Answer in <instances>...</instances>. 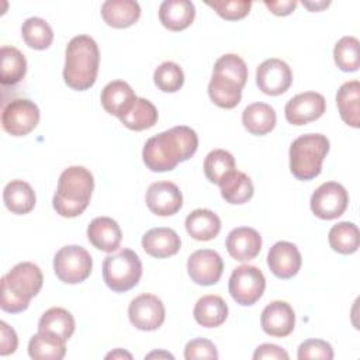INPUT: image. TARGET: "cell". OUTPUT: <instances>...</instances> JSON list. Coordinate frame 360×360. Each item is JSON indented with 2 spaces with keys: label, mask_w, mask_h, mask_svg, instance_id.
I'll return each instance as SVG.
<instances>
[{
  "label": "cell",
  "mask_w": 360,
  "mask_h": 360,
  "mask_svg": "<svg viewBox=\"0 0 360 360\" xmlns=\"http://www.w3.org/2000/svg\"><path fill=\"white\" fill-rule=\"evenodd\" d=\"M198 148V136L194 129L177 125L163 131L145 142L142 159L152 172H169L180 162L188 160Z\"/></svg>",
  "instance_id": "6da1fadb"
},
{
  "label": "cell",
  "mask_w": 360,
  "mask_h": 360,
  "mask_svg": "<svg viewBox=\"0 0 360 360\" xmlns=\"http://www.w3.org/2000/svg\"><path fill=\"white\" fill-rule=\"evenodd\" d=\"M246 80L248 66L245 60L236 53H225L214 65L208 96L221 108H235L240 103Z\"/></svg>",
  "instance_id": "7a4b0ae2"
},
{
  "label": "cell",
  "mask_w": 360,
  "mask_h": 360,
  "mask_svg": "<svg viewBox=\"0 0 360 360\" xmlns=\"http://www.w3.org/2000/svg\"><path fill=\"white\" fill-rule=\"evenodd\" d=\"M100 52L96 41L89 35L73 37L65 51V83L73 90H87L97 79Z\"/></svg>",
  "instance_id": "3957f363"
},
{
  "label": "cell",
  "mask_w": 360,
  "mask_h": 360,
  "mask_svg": "<svg viewBox=\"0 0 360 360\" xmlns=\"http://www.w3.org/2000/svg\"><path fill=\"white\" fill-rule=\"evenodd\" d=\"M94 188L90 170L83 166L65 169L58 180V188L52 200L53 210L65 218H75L87 208Z\"/></svg>",
  "instance_id": "277c9868"
},
{
  "label": "cell",
  "mask_w": 360,
  "mask_h": 360,
  "mask_svg": "<svg viewBox=\"0 0 360 360\" xmlns=\"http://www.w3.org/2000/svg\"><path fill=\"white\" fill-rule=\"evenodd\" d=\"M42 271L37 264L31 262L15 264L1 278V309L10 314L25 311L31 298L42 288Z\"/></svg>",
  "instance_id": "5b68a950"
},
{
  "label": "cell",
  "mask_w": 360,
  "mask_h": 360,
  "mask_svg": "<svg viewBox=\"0 0 360 360\" xmlns=\"http://www.w3.org/2000/svg\"><path fill=\"white\" fill-rule=\"evenodd\" d=\"M329 139L322 134H305L290 146V170L298 180H312L322 172V163L329 152Z\"/></svg>",
  "instance_id": "8992f818"
},
{
  "label": "cell",
  "mask_w": 360,
  "mask_h": 360,
  "mask_svg": "<svg viewBox=\"0 0 360 360\" xmlns=\"http://www.w3.org/2000/svg\"><path fill=\"white\" fill-rule=\"evenodd\" d=\"M142 276V263L131 249H122L108 255L103 262V278L114 292H125L134 288Z\"/></svg>",
  "instance_id": "52a82bcc"
},
{
  "label": "cell",
  "mask_w": 360,
  "mask_h": 360,
  "mask_svg": "<svg viewBox=\"0 0 360 360\" xmlns=\"http://www.w3.org/2000/svg\"><path fill=\"white\" fill-rule=\"evenodd\" d=\"M93 269L90 253L77 245L60 248L53 257V270L56 277L66 284H77L84 281Z\"/></svg>",
  "instance_id": "ba28073f"
},
{
  "label": "cell",
  "mask_w": 360,
  "mask_h": 360,
  "mask_svg": "<svg viewBox=\"0 0 360 360\" xmlns=\"http://www.w3.org/2000/svg\"><path fill=\"white\" fill-rule=\"evenodd\" d=\"M264 288L266 278L262 270L256 266L242 264L236 267L229 277V294L239 305H253L260 300Z\"/></svg>",
  "instance_id": "9c48e42d"
},
{
  "label": "cell",
  "mask_w": 360,
  "mask_h": 360,
  "mask_svg": "<svg viewBox=\"0 0 360 360\" xmlns=\"http://www.w3.org/2000/svg\"><path fill=\"white\" fill-rule=\"evenodd\" d=\"M39 122L38 105L28 98H15L7 103L1 112L3 129L13 136L30 134Z\"/></svg>",
  "instance_id": "30bf717a"
},
{
  "label": "cell",
  "mask_w": 360,
  "mask_h": 360,
  "mask_svg": "<svg viewBox=\"0 0 360 360\" xmlns=\"http://www.w3.org/2000/svg\"><path fill=\"white\" fill-rule=\"evenodd\" d=\"M349 204L346 188L336 181L321 184L311 195V211L321 219H335L340 217Z\"/></svg>",
  "instance_id": "8fae6325"
},
{
  "label": "cell",
  "mask_w": 360,
  "mask_h": 360,
  "mask_svg": "<svg viewBox=\"0 0 360 360\" xmlns=\"http://www.w3.org/2000/svg\"><path fill=\"white\" fill-rule=\"evenodd\" d=\"M165 305L160 298L153 294H141L135 297L128 307V318L131 323L145 332L156 330L165 322Z\"/></svg>",
  "instance_id": "7c38bea8"
},
{
  "label": "cell",
  "mask_w": 360,
  "mask_h": 360,
  "mask_svg": "<svg viewBox=\"0 0 360 360\" xmlns=\"http://www.w3.org/2000/svg\"><path fill=\"white\" fill-rule=\"evenodd\" d=\"M256 83L264 94L280 96L290 89L292 83V72L284 60L270 58L257 66Z\"/></svg>",
  "instance_id": "4fadbf2b"
},
{
  "label": "cell",
  "mask_w": 360,
  "mask_h": 360,
  "mask_svg": "<svg viewBox=\"0 0 360 360\" xmlns=\"http://www.w3.org/2000/svg\"><path fill=\"white\" fill-rule=\"evenodd\" d=\"M325 97L316 91H305L290 98L284 107L285 120L292 125H305L323 115Z\"/></svg>",
  "instance_id": "5bb4252c"
},
{
  "label": "cell",
  "mask_w": 360,
  "mask_h": 360,
  "mask_svg": "<svg viewBox=\"0 0 360 360\" xmlns=\"http://www.w3.org/2000/svg\"><path fill=\"white\" fill-rule=\"evenodd\" d=\"M187 271L195 284L212 285L217 284L222 276L224 262L215 250L200 249L190 255Z\"/></svg>",
  "instance_id": "9a60e30c"
},
{
  "label": "cell",
  "mask_w": 360,
  "mask_h": 360,
  "mask_svg": "<svg viewBox=\"0 0 360 360\" xmlns=\"http://www.w3.org/2000/svg\"><path fill=\"white\" fill-rule=\"evenodd\" d=\"M145 200L149 211L159 217L174 215L183 205L181 191L172 181L152 183L146 190Z\"/></svg>",
  "instance_id": "2e32d148"
},
{
  "label": "cell",
  "mask_w": 360,
  "mask_h": 360,
  "mask_svg": "<svg viewBox=\"0 0 360 360\" xmlns=\"http://www.w3.org/2000/svg\"><path fill=\"white\" fill-rule=\"evenodd\" d=\"M301 253L298 248L285 240L276 242L267 253V266L270 271L278 278H291L301 269Z\"/></svg>",
  "instance_id": "e0dca14e"
},
{
  "label": "cell",
  "mask_w": 360,
  "mask_h": 360,
  "mask_svg": "<svg viewBox=\"0 0 360 360\" xmlns=\"http://www.w3.org/2000/svg\"><path fill=\"white\" fill-rule=\"evenodd\" d=\"M262 329L274 338L288 336L295 326V314L285 301H273L264 307L260 316Z\"/></svg>",
  "instance_id": "ac0fdd59"
},
{
  "label": "cell",
  "mask_w": 360,
  "mask_h": 360,
  "mask_svg": "<svg viewBox=\"0 0 360 360\" xmlns=\"http://www.w3.org/2000/svg\"><path fill=\"white\" fill-rule=\"evenodd\" d=\"M226 250L238 262H248L255 259L262 249L260 233L249 226H239L232 229L226 236Z\"/></svg>",
  "instance_id": "d6986e66"
},
{
  "label": "cell",
  "mask_w": 360,
  "mask_h": 360,
  "mask_svg": "<svg viewBox=\"0 0 360 360\" xmlns=\"http://www.w3.org/2000/svg\"><path fill=\"white\" fill-rule=\"evenodd\" d=\"M87 238L96 249L111 253L120 248L122 232L112 218L97 217L87 226Z\"/></svg>",
  "instance_id": "ffe728a7"
},
{
  "label": "cell",
  "mask_w": 360,
  "mask_h": 360,
  "mask_svg": "<svg viewBox=\"0 0 360 360\" xmlns=\"http://www.w3.org/2000/svg\"><path fill=\"white\" fill-rule=\"evenodd\" d=\"M181 239L172 228H152L142 236L143 250L156 259H165L180 250Z\"/></svg>",
  "instance_id": "44dd1931"
},
{
  "label": "cell",
  "mask_w": 360,
  "mask_h": 360,
  "mask_svg": "<svg viewBox=\"0 0 360 360\" xmlns=\"http://www.w3.org/2000/svg\"><path fill=\"white\" fill-rule=\"evenodd\" d=\"M101 105L103 108L118 118H121L134 104L136 96L132 87L124 80H112L101 90Z\"/></svg>",
  "instance_id": "7402d4cb"
},
{
  "label": "cell",
  "mask_w": 360,
  "mask_h": 360,
  "mask_svg": "<svg viewBox=\"0 0 360 360\" xmlns=\"http://www.w3.org/2000/svg\"><path fill=\"white\" fill-rule=\"evenodd\" d=\"M195 7L190 0H165L159 7V20L170 31H183L191 25Z\"/></svg>",
  "instance_id": "603a6c76"
},
{
  "label": "cell",
  "mask_w": 360,
  "mask_h": 360,
  "mask_svg": "<svg viewBox=\"0 0 360 360\" xmlns=\"http://www.w3.org/2000/svg\"><path fill=\"white\" fill-rule=\"evenodd\" d=\"M104 22L114 28H127L141 17V7L135 0H107L101 4Z\"/></svg>",
  "instance_id": "cb8c5ba5"
},
{
  "label": "cell",
  "mask_w": 360,
  "mask_h": 360,
  "mask_svg": "<svg viewBox=\"0 0 360 360\" xmlns=\"http://www.w3.org/2000/svg\"><path fill=\"white\" fill-rule=\"evenodd\" d=\"M222 198L229 204H245L255 193L253 183L248 174L236 169L226 173L218 183Z\"/></svg>",
  "instance_id": "d4e9b609"
},
{
  "label": "cell",
  "mask_w": 360,
  "mask_h": 360,
  "mask_svg": "<svg viewBox=\"0 0 360 360\" xmlns=\"http://www.w3.org/2000/svg\"><path fill=\"white\" fill-rule=\"evenodd\" d=\"M336 104L340 118L345 124L359 128L360 127V83L350 80L343 83L336 93Z\"/></svg>",
  "instance_id": "484cf974"
},
{
  "label": "cell",
  "mask_w": 360,
  "mask_h": 360,
  "mask_svg": "<svg viewBox=\"0 0 360 360\" xmlns=\"http://www.w3.org/2000/svg\"><path fill=\"white\" fill-rule=\"evenodd\" d=\"M186 231L195 240H211L221 231V219L214 211L198 208L187 215Z\"/></svg>",
  "instance_id": "4316f807"
},
{
  "label": "cell",
  "mask_w": 360,
  "mask_h": 360,
  "mask_svg": "<svg viewBox=\"0 0 360 360\" xmlns=\"http://www.w3.org/2000/svg\"><path fill=\"white\" fill-rule=\"evenodd\" d=\"M276 111L270 104L253 103L249 104L242 112V124L252 135H266L276 127Z\"/></svg>",
  "instance_id": "83f0119b"
},
{
  "label": "cell",
  "mask_w": 360,
  "mask_h": 360,
  "mask_svg": "<svg viewBox=\"0 0 360 360\" xmlns=\"http://www.w3.org/2000/svg\"><path fill=\"white\" fill-rule=\"evenodd\" d=\"M194 319L204 328L221 326L228 318V305L219 295H204L194 307Z\"/></svg>",
  "instance_id": "f1b7e54d"
},
{
  "label": "cell",
  "mask_w": 360,
  "mask_h": 360,
  "mask_svg": "<svg viewBox=\"0 0 360 360\" xmlns=\"http://www.w3.org/2000/svg\"><path fill=\"white\" fill-rule=\"evenodd\" d=\"M3 201L8 211L17 215L28 214L35 207V193L24 180H11L3 191Z\"/></svg>",
  "instance_id": "f546056e"
},
{
  "label": "cell",
  "mask_w": 360,
  "mask_h": 360,
  "mask_svg": "<svg viewBox=\"0 0 360 360\" xmlns=\"http://www.w3.org/2000/svg\"><path fill=\"white\" fill-rule=\"evenodd\" d=\"M38 332L53 335L66 342L75 332V319L72 314L63 308H49L39 318Z\"/></svg>",
  "instance_id": "4dcf8cb0"
},
{
  "label": "cell",
  "mask_w": 360,
  "mask_h": 360,
  "mask_svg": "<svg viewBox=\"0 0 360 360\" xmlns=\"http://www.w3.org/2000/svg\"><path fill=\"white\" fill-rule=\"evenodd\" d=\"M65 343L53 335L38 332L28 342V354L35 360H60L66 353Z\"/></svg>",
  "instance_id": "1f68e13d"
},
{
  "label": "cell",
  "mask_w": 360,
  "mask_h": 360,
  "mask_svg": "<svg viewBox=\"0 0 360 360\" xmlns=\"http://www.w3.org/2000/svg\"><path fill=\"white\" fill-rule=\"evenodd\" d=\"M158 110L146 98L136 97L131 108L120 118V121L132 131H143L152 128L158 122Z\"/></svg>",
  "instance_id": "d6a6232c"
},
{
  "label": "cell",
  "mask_w": 360,
  "mask_h": 360,
  "mask_svg": "<svg viewBox=\"0 0 360 360\" xmlns=\"http://www.w3.org/2000/svg\"><path fill=\"white\" fill-rule=\"evenodd\" d=\"M27 73V60L22 52L14 46L0 49V82L1 84H15Z\"/></svg>",
  "instance_id": "836d02e7"
},
{
  "label": "cell",
  "mask_w": 360,
  "mask_h": 360,
  "mask_svg": "<svg viewBox=\"0 0 360 360\" xmlns=\"http://www.w3.org/2000/svg\"><path fill=\"white\" fill-rule=\"evenodd\" d=\"M21 37L30 48L42 51L51 46L53 31L44 18L30 17L21 25Z\"/></svg>",
  "instance_id": "e575fe53"
},
{
  "label": "cell",
  "mask_w": 360,
  "mask_h": 360,
  "mask_svg": "<svg viewBox=\"0 0 360 360\" xmlns=\"http://www.w3.org/2000/svg\"><path fill=\"white\" fill-rule=\"evenodd\" d=\"M328 239L330 248L342 255H352L359 249V229L349 221L333 225L329 231Z\"/></svg>",
  "instance_id": "d590c367"
},
{
  "label": "cell",
  "mask_w": 360,
  "mask_h": 360,
  "mask_svg": "<svg viewBox=\"0 0 360 360\" xmlns=\"http://www.w3.org/2000/svg\"><path fill=\"white\" fill-rule=\"evenodd\" d=\"M359 39L350 35L342 37L333 49V59L336 66L343 72H356L360 66Z\"/></svg>",
  "instance_id": "8d00e7d4"
},
{
  "label": "cell",
  "mask_w": 360,
  "mask_h": 360,
  "mask_svg": "<svg viewBox=\"0 0 360 360\" xmlns=\"http://www.w3.org/2000/svg\"><path fill=\"white\" fill-rule=\"evenodd\" d=\"M233 169L235 159L228 150L214 149L204 159V174L211 183L218 184L219 180Z\"/></svg>",
  "instance_id": "74e56055"
},
{
  "label": "cell",
  "mask_w": 360,
  "mask_h": 360,
  "mask_svg": "<svg viewBox=\"0 0 360 360\" xmlns=\"http://www.w3.org/2000/svg\"><path fill=\"white\" fill-rule=\"evenodd\" d=\"M153 82L159 90L165 93H176L184 83L183 69L174 62H163L156 68L153 73Z\"/></svg>",
  "instance_id": "f35d334b"
},
{
  "label": "cell",
  "mask_w": 360,
  "mask_h": 360,
  "mask_svg": "<svg viewBox=\"0 0 360 360\" xmlns=\"http://www.w3.org/2000/svg\"><path fill=\"white\" fill-rule=\"evenodd\" d=\"M207 6L214 8L217 14L225 20L235 21L246 17L250 11L252 1L248 0H217V1H207Z\"/></svg>",
  "instance_id": "ab89813d"
},
{
  "label": "cell",
  "mask_w": 360,
  "mask_h": 360,
  "mask_svg": "<svg viewBox=\"0 0 360 360\" xmlns=\"http://www.w3.org/2000/svg\"><path fill=\"white\" fill-rule=\"evenodd\" d=\"M297 357L300 360L308 359H322V360H332L333 359V349L332 346L321 339H308L302 342L298 347Z\"/></svg>",
  "instance_id": "60d3db41"
},
{
  "label": "cell",
  "mask_w": 360,
  "mask_h": 360,
  "mask_svg": "<svg viewBox=\"0 0 360 360\" xmlns=\"http://www.w3.org/2000/svg\"><path fill=\"white\" fill-rule=\"evenodd\" d=\"M184 359H218V352L215 345L204 338H197L190 340L184 347Z\"/></svg>",
  "instance_id": "b9f144b4"
},
{
  "label": "cell",
  "mask_w": 360,
  "mask_h": 360,
  "mask_svg": "<svg viewBox=\"0 0 360 360\" xmlns=\"http://www.w3.org/2000/svg\"><path fill=\"white\" fill-rule=\"evenodd\" d=\"M18 346L17 333L4 321L0 322V354L7 356L15 352Z\"/></svg>",
  "instance_id": "7bdbcfd3"
},
{
  "label": "cell",
  "mask_w": 360,
  "mask_h": 360,
  "mask_svg": "<svg viewBox=\"0 0 360 360\" xmlns=\"http://www.w3.org/2000/svg\"><path fill=\"white\" fill-rule=\"evenodd\" d=\"M253 359L255 360H262V359H274V360H287L288 359V353L277 346V345H271V343H263L260 346L256 347L255 353H253Z\"/></svg>",
  "instance_id": "ee69618b"
},
{
  "label": "cell",
  "mask_w": 360,
  "mask_h": 360,
  "mask_svg": "<svg viewBox=\"0 0 360 360\" xmlns=\"http://www.w3.org/2000/svg\"><path fill=\"white\" fill-rule=\"evenodd\" d=\"M264 6L276 15H288L291 14L295 7L297 1L295 0H287V1H264Z\"/></svg>",
  "instance_id": "f6af8a7d"
},
{
  "label": "cell",
  "mask_w": 360,
  "mask_h": 360,
  "mask_svg": "<svg viewBox=\"0 0 360 360\" xmlns=\"http://www.w3.org/2000/svg\"><path fill=\"white\" fill-rule=\"evenodd\" d=\"M302 4L309 8L311 11H319L329 6V1H319V3H311V1H302Z\"/></svg>",
  "instance_id": "bcb514c9"
},
{
  "label": "cell",
  "mask_w": 360,
  "mask_h": 360,
  "mask_svg": "<svg viewBox=\"0 0 360 360\" xmlns=\"http://www.w3.org/2000/svg\"><path fill=\"white\" fill-rule=\"evenodd\" d=\"M105 357H107V359H124V357L132 359V356H131L129 353H127V352H124V350H121V349H117L115 352L108 353Z\"/></svg>",
  "instance_id": "7dc6e473"
},
{
  "label": "cell",
  "mask_w": 360,
  "mask_h": 360,
  "mask_svg": "<svg viewBox=\"0 0 360 360\" xmlns=\"http://www.w3.org/2000/svg\"><path fill=\"white\" fill-rule=\"evenodd\" d=\"M152 357H166V359H173V356L170 353H166V352H152L146 356V359H152Z\"/></svg>",
  "instance_id": "c3c4849f"
}]
</instances>
